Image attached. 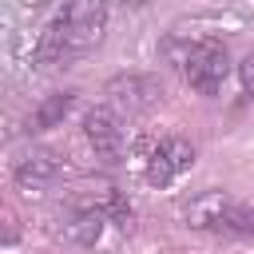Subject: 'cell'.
I'll return each instance as SVG.
<instances>
[{
    "label": "cell",
    "mask_w": 254,
    "mask_h": 254,
    "mask_svg": "<svg viewBox=\"0 0 254 254\" xmlns=\"http://www.w3.org/2000/svg\"><path fill=\"white\" fill-rule=\"evenodd\" d=\"M107 32V0H67L64 12L44 28L36 44V64H67L99 48Z\"/></svg>",
    "instance_id": "1"
},
{
    "label": "cell",
    "mask_w": 254,
    "mask_h": 254,
    "mask_svg": "<svg viewBox=\"0 0 254 254\" xmlns=\"http://www.w3.org/2000/svg\"><path fill=\"white\" fill-rule=\"evenodd\" d=\"M183 75H187V83L198 91V95H218L222 91V83H226V75H230V56H226V48L218 44V40H190L187 44V56H183Z\"/></svg>",
    "instance_id": "2"
},
{
    "label": "cell",
    "mask_w": 254,
    "mask_h": 254,
    "mask_svg": "<svg viewBox=\"0 0 254 254\" xmlns=\"http://www.w3.org/2000/svg\"><path fill=\"white\" fill-rule=\"evenodd\" d=\"M83 135H87V143L95 147V155L103 159V163H119L123 159V119H119V111H111V107H91L87 115H83Z\"/></svg>",
    "instance_id": "3"
},
{
    "label": "cell",
    "mask_w": 254,
    "mask_h": 254,
    "mask_svg": "<svg viewBox=\"0 0 254 254\" xmlns=\"http://www.w3.org/2000/svg\"><path fill=\"white\" fill-rule=\"evenodd\" d=\"M107 99H111V111H127V115H135V111H147V107H155L159 99H163V87H159V79H151V75H115L111 83H107Z\"/></svg>",
    "instance_id": "4"
},
{
    "label": "cell",
    "mask_w": 254,
    "mask_h": 254,
    "mask_svg": "<svg viewBox=\"0 0 254 254\" xmlns=\"http://www.w3.org/2000/svg\"><path fill=\"white\" fill-rule=\"evenodd\" d=\"M194 167V147L187 143V139H179V135H171V139H163L155 151H151V159H147V183L151 187H167V183H175L183 171H190Z\"/></svg>",
    "instance_id": "5"
},
{
    "label": "cell",
    "mask_w": 254,
    "mask_h": 254,
    "mask_svg": "<svg viewBox=\"0 0 254 254\" xmlns=\"http://www.w3.org/2000/svg\"><path fill=\"white\" fill-rule=\"evenodd\" d=\"M60 155L56 151H32V155H24L20 163H16V183L24 187V190H40V187H48V183H56L60 179Z\"/></svg>",
    "instance_id": "6"
},
{
    "label": "cell",
    "mask_w": 254,
    "mask_h": 254,
    "mask_svg": "<svg viewBox=\"0 0 254 254\" xmlns=\"http://www.w3.org/2000/svg\"><path fill=\"white\" fill-rule=\"evenodd\" d=\"M103 226H107V214H99L95 206H79L64 218V234L79 246H95L103 238Z\"/></svg>",
    "instance_id": "7"
},
{
    "label": "cell",
    "mask_w": 254,
    "mask_h": 254,
    "mask_svg": "<svg viewBox=\"0 0 254 254\" xmlns=\"http://www.w3.org/2000/svg\"><path fill=\"white\" fill-rule=\"evenodd\" d=\"M71 103H75V91H52V95H44L40 107L32 111V119H28V131H52V127H60L67 119Z\"/></svg>",
    "instance_id": "8"
},
{
    "label": "cell",
    "mask_w": 254,
    "mask_h": 254,
    "mask_svg": "<svg viewBox=\"0 0 254 254\" xmlns=\"http://www.w3.org/2000/svg\"><path fill=\"white\" fill-rule=\"evenodd\" d=\"M226 206H230V194H226V190H202L198 198H190L187 222H190V226H218V218H222Z\"/></svg>",
    "instance_id": "9"
},
{
    "label": "cell",
    "mask_w": 254,
    "mask_h": 254,
    "mask_svg": "<svg viewBox=\"0 0 254 254\" xmlns=\"http://www.w3.org/2000/svg\"><path fill=\"white\" fill-rule=\"evenodd\" d=\"M218 230H230V234H254V206H242V202H230L218 218Z\"/></svg>",
    "instance_id": "10"
},
{
    "label": "cell",
    "mask_w": 254,
    "mask_h": 254,
    "mask_svg": "<svg viewBox=\"0 0 254 254\" xmlns=\"http://www.w3.org/2000/svg\"><path fill=\"white\" fill-rule=\"evenodd\" d=\"M238 75H242V87H246V95H254V52L238 64Z\"/></svg>",
    "instance_id": "11"
}]
</instances>
